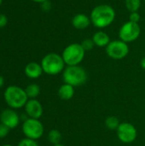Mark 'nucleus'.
I'll return each mask as SVG.
<instances>
[{
  "label": "nucleus",
  "mask_w": 145,
  "mask_h": 146,
  "mask_svg": "<svg viewBox=\"0 0 145 146\" xmlns=\"http://www.w3.org/2000/svg\"><path fill=\"white\" fill-rule=\"evenodd\" d=\"M32 1H33L35 3H44V2H45L47 0H32Z\"/></svg>",
  "instance_id": "28"
},
{
  "label": "nucleus",
  "mask_w": 145,
  "mask_h": 146,
  "mask_svg": "<svg viewBox=\"0 0 145 146\" xmlns=\"http://www.w3.org/2000/svg\"><path fill=\"white\" fill-rule=\"evenodd\" d=\"M22 132L27 139L36 140L43 136L44 126L38 119L28 118L22 124Z\"/></svg>",
  "instance_id": "7"
},
{
  "label": "nucleus",
  "mask_w": 145,
  "mask_h": 146,
  "mask_svg": "<svg viewBox=\"0 0 145 146\" xmlns=\"http://www.w3.org/2000/svg\"><path fill=\"white\" fill-rule=\"evenodd\" d=\"M3 83H4V79H3V76L0 75V88L3 86Z\"/></svg>",
  "instance_id": "27"
},
{
  "label": "nucleus",
  "mask_w": 145,
  "mask_h": 146,
  "mask_svg": "<svg viewBox=\"0 0 145 146\" xmlns=\"http://www.w3.org/2000/svg\"><path fill=\"white\" fill-rule=\"evenodd\" d=\"M62 136L60 131L56 129H52L49 132L48 139L53 145H59L62 141Z\"/></svg>",
  "instance_id": "17"
},
{
  "label": "nucleus",
  "mask_w": 145,
  "mask_h": 146,
  "mask_svg": "<svg viewBox=\"0 0 145 146\" xmlns=\"http://www.w3.org/2000/svg\"><path fill=\"white\" fill-rule=\"evenodd\" d=\"M140 19H141V16H140L138 11H137V12H132L129 15V21H132V22H135V23H138L139 21H140Z\"/></svg>",
  "instance_id": "22"
},
{
  "label": "nucleus",
  "mask_w": 145,
  "mask_h": 146,
  "mask_svg": "<svg viewBox=\"0 0 145 146\" xmlns=\"http://www.w3.org/2000/svg\"><path fill=\"white\" fill-rule=\"evenodd\" d=\"M140 66H141V68H142L143 69H144L145 70V56L141 59V61H140Z\"/></svg>",
  "instance_id": "26"
},
{
  "label": "nucleus",
  "mask_w": 145,
  "mask_h": 146,
  "mask_svg": "<svg viewBox=\"0 0 145 146\" xmlns=\"http://www.w3.org/2000/svg\"><path fill=\"white\" fill-rule=\"evenodd\" d=\"M25 92H26L28 98L34 99L35 98H37L39 95L40 87L37 84H31L26 86V88L25 89Z\"/></svg>",
  "instance_id": "16"
},
{
  "label": "nucleus",
  "mask_w": 145,
  "mask_h": 146,
  "mask_svg": "<svg viewBox=\"0 0 145 146\" xmlns=\"http://www.w3.org/2000/svg\"><path fill=\"white\" fill-rule=\"evenodd\" d=\"M18 146H38V143L33 140V139H21L19 144Z\"/></svg>",
  "instance_id": "21"
},
{
  "label": "nucleus",
  "mask_w": 145,
  "mask_h": 146,
  "mask_svg": "<svg viewBox=\"0 0 145 146\" xmlns=\"http://www.w3.org/2000/svg\"><path fill=\"white\" fill-rule=\"evenodd\" d=\"M43 68L41 64H38V62H32L26 64L25 67V74L30 78V79H38L42 75Z\"/></svg>",
  "instance_id": "13"
},
{
  "label": "nucleus",
  "mask_w": 145,
  "mask_h": 146,
  "mask_svg": "<svg viewBox=\"0 0 145 146\" xmlns=\"http://www.w3.org/2000/svg\"><path fill=\"white\" fill-rule=\"evenodd\" d=\"M115 9L106 3L99 4L94 7L91 12L90 18L91 24L97 28H105L110 26L115 19Z\"/></svg>",
  "instance_id": "1"
},
{
  "label": "nucleus",
  "mask_w": 145,
  "mask_h": 146,
  "mask_svg": "<svg viewBox=\"0 0 145 146\" xmlns=\"http://www.w3.org/2000/svg\"><path fill=\"white\" fill-rule=\"evenodd\" d=\"M65 65L62 56L57 53H49L41 61L43 71L49 75H56L62 73L65 69Z\"/></svg>",
  "instance_id": "3"
},
{
  "label": "nucleus",
  "mask_w": 145,
  "mask_h": 146,
  "mask_svg": "<svg viewBox=\"0 0 145 146\" xmlns=\"http://www.w3.org/2000/svg\"><path fill=\"white\" fill-rule=\"evenodd\" d=\"M53 146H65V145H62V144H59V145H53Z\"/></svg>",
  "instance_id": "29"
},
{
  "label": "nucleus",
  "mask_w": 145,
  "mask_h": 146,
  "mask_svg": "<svg viewBox=\"0 0 145 146\" xmlns=\"http://www.w3.org/2000/svg\"><path fill=\"white\" fill-rule=\"evenodd\" d=\"M4 99L11 109H21L25 106L28 101L25 90L15 86H10L6 88L4 92Z\"/></svg>",
  "instance_id": "2"
},
{
  "label": "nucleus",
  "mask_w": 145,
  "mask_h": 146,
  "mask_svg": "<svg viewBox=\"0 0 145 146\" xmlns=\"http://www.w3.org/2000/svg\"><path fill=\"white\" fill-rule=\"evenodd\" d=\"M85 55V50L82 47L81 44L73 43L65 47L62 51V56L66 65L76 66L84 60Z\"/></svg>",
  "instance_id": "5"
},
{
  "label": "nucleus",
  "mask_w": 145,
  "mask_h": 146,
  "mask_svg": "<svg viewBox=\"0 0 145 146\" xmlns=\"http://www.w3.org/2000/svg\"><path fill=\"white\" fill-rule=\"evenodd\" d=\"M41 8H42V9L44 10V11L50 10V8H51V3H50V2L49 0H47V1H45V2H44V3H41Z\"/></svg>",
  "instance_id": "25"
},
{
  "label": "nucleus",
  "mask_w": 145,
  "mask_h": 146,
  "mask_svg": "<svg viewBox=\"0 0 145 146\" xmlns=\"http://www.w3.org/2000/svg\"><path fill=\"white\" fill-rule=\"evenodd\" d=\"M74 95V87L68 84H63L58 90V96L62 100H70Z\"/></svg>",
  "instance_id": "15"
},
{
  "label": "nucleus",
  "mask_w": 145,
  "mask_h": 146,
  "mask_svg": "<svg viewBox=\"0 0 145 146\" xmlns=\"http://www.w3.org/2000/svg\"><path fill=\"white\" fill-rule=\"evenodd\" d=\"M62 79L65 84L73 87L84 85L87 80V73L80 66H68L62 73Z\"/></svg>",
  "instance_id": "4"
},
{
  "label": "nucleus",
  "mask_w": 145,
  "mask_h": 146,
  "mask_svg": "<svg viewBox=\"0 0 145 146\" xmlns=\"http://www.w3.org/2000/svg\"><path fill=\"white\" fill-rule=\"evenodd\" d=\"M80 44H81L82 47L84 48V50L85 51L91 50L94 48V46H95V44H94L92 38H85Z\"/></svg>",
  "instance_id": "20"
},
{
  "label": "nucleus",
  "mask_w": 145,
  "mask_h": 146,
  "mask_svg": "<svg viewBox=\"0 0 145 146\" xmlns=\"http://www.w3.org/2000/svg\"><path fill=\"white\" fill-rule=\"evenodd\" d=\"M143 1H145V0H143Z\"/></svg>",
  "instance_id": "32"
},
{
  "label": "nucleus",
  "mask_w": 145,
  "mask_h": 146,
  "mask_svg": "<svg viewBox=\"0 0 145 146\" xmlns=\"http://www.w3.org/2000/svg\"><path fill=\"white\" fill-rule=\"evenodd\" d=\"M8 23V18L5 15L0 14V28L4 27Z\"/></svg>",
  "instance_id": "24"
},
{
  "label": "nucleus",
  "mask_w": 145,
  "mask_h": 146,
  "mask_svg": "<svg viewBox=\"0 0 145 146\" xmlns=\"http://www.w3.org/2000/svg\"><path fill=\"white\" fill-rule=\"evenodd\" d=\"M141 34V28L138 23L126 21L119 30V38L126 43H132L137 40Z\"/></svg>",
  "instance_id": "6"
},
{
  "label": "nucleus",
  "mask_w": 145,
  "mask_h": 146,
  "mask_svg": "<svg viewBox=\"0 0 145 146\" xmlns=\"http://www.w3.org/2000/svg\"><path fill=\"white\" fill-rule=\"evenodd\" d=\"M120 121L116 116L111 115L108 116L105 120V126L109 130H117L118 127L120 126Z\"/></svg>",
  "instance_id": "18"
},
{
  "label": "nucleus",
  "mask_w": 145,
  "mask_h": 146,
  "mask_svg": "<svg viewBox=\"0 0 145 146\" xmlns=\"http://www.w3.org/2000/svg\"><path fill=\"white\" fill-rule=\"evenodd\" d=\"M91 23V18L87 15L83 13H79L75 15L72 19L73 27L78 30H84L88 28Z\"/></svg>",
  "instance_id": "12"
},
{
  "label": "nucleus",
  "mask_w": 145,
  "mask_h": 146,
  "mask_svg": "<svg viewBox=\"0 0 145 146\" xmlns=\"http://www.w3.org/2000/svg\"><path fill=\"white\" fill-rule=\"evenodd\" d=\"M92 40L95 45L98 47H107V45L110 43L109 36L103 31H98L95 33L92 36Z\"/></svg>",
  "instance_id": "14"
},
{
  "label": "nucleus",
  "mask_w": 145,
  "mask_h": 146,
  "mask_svg": "<svg viewBox=\"0 0 145 146\" xmlns=\"http://www.w3.org/2000/svg\"><path fill=\"white\" fill-rule=\"evenodd\" d=\"M9 128L8 127H6L5 125L3 124H0V139H3L4 137H6L9 132Z\"/></svg>",
  "instance_id": "23"
},
{
  "label": "nucleus",
  "mask_w": 145,
  "mask_h": 146,
  "mask_svg": "<svg viewBox=\"0 0 145 146\" xmlns=\"http://www.w3.org/2000/svg\"><path fill=\"white\" fill-rule=\"evenodd\" d=\"M25 110L29 118L39 119L43 115V107L40 102L36 99H30L25 105Z\"/></svg>",
  "instance_id": "11"
},
{
  "label": "nucleus",
  "mask_w": 145,
  "mask_h": 146,
  "mask_svg": "<svg viewBox=\"0 0 145 146\" xmlns=\"http://www.w3.org/2000/svg\"><path fill=\"white\" fill-rule=\"evenodd\" d=\"M2 3H3V0H0V5L2 4Z\"/></svg>",
  "instance_id": "31"
},
{
  "label": "nucleus",
  "mask_w": 145,
  "mask_h": 146,
  "mask_svg": "<svg viewBox=\"0 0 145 146\" xmlns=\"http://www.w3.org/2000/svg\"><path fill=\"white\" fill-rule=\"evenodd\" d=\"M0 121L2 124L5 125L9 129H13L18 126L20 122V117L15 110L11 109H7L1 112Z\"/></svg>",
  "instance_id": "10"
},
{
  "label": "nucleus",
  "mask_w": 145,
  "mask_h": 146,
  "mask_svg": "<svg viewBox=\"0 0 145 146\" xmlns=\"http://www.w3.org/2000/svg\"><path fill=\"white\" fill-rule=\"evenodd\" d=\"M116 132L118 139L125 144H130L134 142L138 137V131L136 127L129 122L121 123Z\"/></svg>",
  "instance_id": "9"
},
{
  "label": "nucleus",
  "mask_w": 145,
  "mask_h": 146,
  "mask_svg": "<svg viewBox=\"0 0 145 146\" xmlns=\"http://www.w3.org/2000/svg\"><path fill=\"white\" fill-rule=\"evenodd\" d=\"M107 55L115 60H121L125 58L129 53V46L127 43L116 39L110 41V43L106 47Z\"/></svg>",
  "instance_id": "8"
},
{
  "label": "nucleus",
  "mask_w": 145,
  "mask_h": 146,
  "mask_svg": "<svg viewBox=\"0 0 145 146\" xmlns=\"http://www.w3.org/2000/svg\"><path fill=\"white\" fill-rule=\"evenodd\" d=\"M141 2L142 0H125V5L130 13L137 12L141 7Z\"/></svg>",
  "instance_id": "19"
},
{
  "label": "nucleus",
  "mask_w": 145,
  "mask_h": 146,
  "mask_svg": "<svg viewBox=\"0 0 145 146\" xmlns=\"http://www.w3.org/2000/svg\"><path fill=\"white\" fill-rule=\"evenodd\" d=\"M2 146H13V145H2Z\"/></svg>",
  "instance_id": "30"
}]
</instances>
